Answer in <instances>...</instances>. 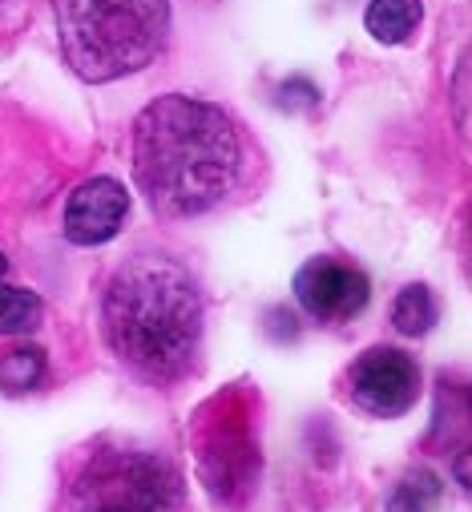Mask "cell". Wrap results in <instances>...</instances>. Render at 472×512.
Instances as JSON below:
<instances>
[{
	"instance_id": "obj_1",
	"label": "cell",
	"mask_w": 472,
	"mask_h": 512,
	"mask_svg": "<svg viewBox=\"0 0 472 512\" xmlns=\"http://www.w3.org/2000/svg\"><path fill=\"white\" fill-rule=\"evenodd\" d=\"M239 125L210 101L166 93L134 121V182L162 218H194L222 206L243 182Z\"/></svg>"
},
{
	"instance_id": "obj_2",
	"label": "cell",
	"mask_w": 472,
	"mask_h": 512,
	"mask_svg": "<svg viewBox=\"0 0 472 512\" xmlns=\"http://www.w3.org/2000/svg\"><path fill=\"white\" fill-rule=\"evenodd\" d=\"M101 327L109 351L134 375L174 383L202 347V291L166 254H134L105 283Z\"/></svg>"
},
{
	"instance_id": "obj_3",
	"label": "cell",
	"mask_w": 472,
	"mask_h": 512,
	"mask_svg": "<svg viewBox=\"0 0 472 512\" xmlns=\"http://www.w3.org/2000/svg\"><path fill=\"white\" fill-rule=\"evenodd\" d=\"M53 13L69 69L93 85L146 69L170 33V0H53Z\"/></svg>"
},
{
	"instance_id": "obj_4",
	"label": "cell",
	"mask_w": 472,
	"mask_h": 512,
	"mask_svg": "<svg viewBox=\"0 0 472 512\" xmlns=\"http://www.w3.org/2000/svg\"><path fill=\"white\" fill-rule=\"evenodd\" d=\"M69 512H182V472L146 448H97L69 484Z\"/></svg>"
},
{
	"instance_id": "obj_5",
	"label": "cell",
	"mask_w": 472,
	"mask_h": 512,
	"mask_svg": "<svg viewBox=\"0 0 472 512\" xmlns=\"http://www.w3.org/2000/svg\"><path fill=\"white\" fill-rule=\"evenodd\" d=\"M347 388L364 412L380 420H396L420 400V367L412 355L396 347H372L351 363Z\"/></svg>"
},
{
	"instance_id": "obj_6",
	"label": "cell",
	"mask_w": 472,
	"mask_h": 512,
	"mask_svg": "<svg viewBox=\"0 0 472 512\" xmlns=\"http://www.w3.org/2000/svg\"><path fill=\"white\" fill-rule=\"evenodd\" d=\"M372 283L360 267L339 259H311L295 275V299L299 307L319 323H347L368 307Z\"/></svg>"
},
{
	"instance_id": "obj_7",
	"label": "cell",
	"mask_w": 472,
	"mask_h": 512,
	"mask_svg": "<svg viewBox=\"0 0 472 512\" xmlns=\"http://www.w3.org/2000/svg\"><path fill=\"white\" fill-rule=\"evenodd\" d=\"M130 214V194L113 178L81 182L65 202V238L77 246H101L122 230Z\"/></svg>"
},
{
	"instance_id": "obj_8",
	"label": "cell",
	"mask_w": 472,
	"mask_h": 512,
	"mask_svg": "<svg viewBox=\"0 0 472 512\" xmlns=\"http://www.w3.org/2000/svg\"><path fill=\"white\" fill-rule=\"evenodd\" d=\"M424 9H420V0H372L368 13H364V25L376 41L384 45H400L416 33Z\"/></svg>"
},
{
	"instance_id": "obj_9",
	"label": "cell",
	"mask_w": 472,
	"mask_h": 512,
	"mask_svg": "<svg viewBox=\"0 0 472 512\" xmlns=\"http://www.w3.org/2000/svg\"><path fill=\"white\" fill-rule=\"evenodd\" d=\"M45 379V351L41 347H13L0 355V388L5 392H33Z\"/></svg>"
},
{
	"instance_id": "obj_10",
	"label": "cell",
	"mask_w": 472,
	"mask_h": 512,
	"mask_svg": "<svg viewBox=\"0 0 472 512\" xmlns=\"http://www.w3.org/2000/svg\"><path fill=\"white\" fill-rule=\"evenodd\" d=\"M392 323H396L400 335H428V327L436 323V299H432V291L420 287V283L404 287L400 299H396V307H392Z\"/></svg>"
},
{
	"instance_id": "obj_11",
	"label": "cell",
	"mask_w": 472,
	"mask_h": 512,
	"mask_svg": "<svg viewBox=\"0 0 472 512\" xmlns=\"http://www.w3.org/2000/svg\"><path fill=\"white\" fill-rule=\"evenodd\" d=\"M41 299L25 287H0V335H25L41 327Z\"/></svg>"
},
{
	"instance_id": "obj_12",
	"label": "cell",
	"mask_w": 472,
	"mask_h": 512,
	"mask_svg": "<svg viewBox=\"0 0 472 512\" xmlns=\"http://www.w3.org/2000/svg\"><path fill=\"white\" fill-rule=\"evenodd\" d=\"M436 496H440L436 476L416 472V476H408V480L396 488V496H392V512H432Z\"/></svg>"
},
{
	"instance_id": "obj_13",
	"label": "cell",
	"mask_w": 472,
	"mask_h": 512,
	"mask_svg": "<svg viewBox=\"0 0 472 512\" xmlns=\"http://www.w3.org/2000/svg\"><path fill=\"white\" fill-rule=\"evenodd\" d=\"M9 275V259H5V254H0V279H5Z\"/></svg>"
}]
</instances>
